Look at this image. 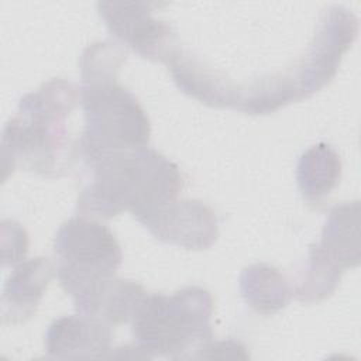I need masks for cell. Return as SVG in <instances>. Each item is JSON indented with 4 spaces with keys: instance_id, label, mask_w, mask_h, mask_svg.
<instances>
[{
    "instance_id": "6da1fadb",
    "label": "cell",
    "mask_w": 361,
    "mask_h": 361,
    "mask_svg": "<svg viewBox=\"0 0 361 361\" xmlns=\"http://www.w3.org/2000/svg\"><path fill=\"white\" fill-rule=\"evenodd\" d=\"M87 168L92 179L78 197L80 216L110 219L128 210L142 223L182 189L178 165L149 147L110 154Z\"/></svg>"
},
{
    "instance_id": "7a4b0ae2",
    "label": "cell",
    "mask_w": 361,
    "mask_h": 361,
    "mask_svg": "<svg viewBox=\"0 0 361 361\" xmlns=\"http://www.w3.org/2000/svg\"><path fill=\"white\" fill-rule=\"evenodd\" d=\"M78 96L71 82L52 79L20 100L17 116L7 121L1 134L3 180L17 165L47 176L65 169L68 138L63 120Z\"/></svg>"
},
{
    "instance_id": "3957f363",
    "label": "cell",
    "mask_w": 361,
    "mask_h": 361,
    "mask_svg": "<svg viewBox=\"0 0 361 361\" xmlns=\"http://www.w3.org/2000/svg\"><path fill=\"white\" fill-rule=\"evenodd\" d=\"M212 313V295L199 286L145 295L130 320L135 347L144 358H199L213 341Z\"/></svg>"
},
{
    "instance_id": "277c9868",
    "label": "cell",
    "mask_w": 361,
    "mask_h": 361,
    "mask_svg": "<svg viewBox=\"0 0 361 361\" xmlns=\"http://www.w3.org/2000/svg\"><path fill=\"white\" fill-rule=\"evenodd\" d=\"M85 130L80 149L86 165L110 154L147 147L149 120L137 97L116 82L85 85L80 90Z\"/></svg>"
},
{
    "instance_id": "5b68a950",
    "label": "cell",
    "mask_w": 361,
    "mask_h": 361,
    "mask_svg": "<svg viewBox=\"0 0 361 361\" xmlns=\"http://www.w3.org/2000/svg\"><path fill=\"white\" fill-rule=\"evenodd\" d=\"M54 251L59 283L71 298L90 283L114 276L123 259L111 230L99 220L80 214L59 227Z\"/></svg>"
},
{
    "instance_id": "8992f818",
    "label": "cell",
    "mask_w": 361,
    "mask_h": 361,
    "mask_svg": "<svg viewBox=\"0 0 361 361\" xmlns=\"http://www.w3.org/2000/svg\"><path fill=\"white\" fill-rule=\"evenodd\" d=\"M358 202L334 206L323 226L322 240L312 245L307 262L298 274L293 295L313 303L330 296L345 268L360 264Z\"/></svg>"
},
{
    "instance_id": "52a82bcc",
    "label": "cell",
    "mask_w": 361,
    "mask_h": 361,
    "mask_svg": "<svg viewBox=\"0 0 361 361\" xmlns=\"http://www.w3.org/2000/svg\"><path fill=\"white\" fill-rule=\"evenodd\" d=\"M151 3L99 1L97 11L109 31L142 58L169 62L176 51L172 47L171 27L155 18Z\"/></svg>"
},
{
    "instance_id": "ba28073f",
    "label": "cell",
    "mask_w": 361,
    "mask_h": 361,
    "mask_svg": "<svg viewBox=\"0 0 361 361\" xmlns=\"http://www.w3.org/2000/svg\"><path fill=\"white\" fill-rule=\"evenodd\" d=\"M159 241L189 250L209 248L219 235L216 213L199 200H172L142 223Z\"/></svg>"
},
{
    "instance_id": "9c48e42d",
    "label": "cell",
    "mask_w": 361,
    "mask_h": 361,
    "mask_svg": "<svg viewBox=\"0 0 361 361\" xmlns=\"http://www.w3.org/2000/svg\"><path fill=\"white\" fill-rule=\"evenodd\" d=\"M113 326L86 314L54 320L45 333V348L54 358H109Z\"/></svg>"
},
{
    "instance_id": "30bf717a",
    "label": "cell",
    "mask_w": 361,
    "mask_h": 361,
    "mask_svg": "<svg viewBox=\"0 0 361 361\" xmlns=\"http://www.w3.org/2000/svg\"><path fill=\"white\" fill-rule=\"evenodd\" d=\"M145 295L138 283L110 276L86 286L72 299L80 314L96 317L114 327L131 320Z\"/></svg>"
},
{
    "instance_id": "8fae6325",
    "label": "cell",
    "mask_w": 361,
    "mask_h": 361,
    "mask_svg": "<svg viewBox=\"0 0 361 361\" xmlns=\"http://www.w3.org/2000/svg\"><path fill=\"white\" fill-rule=\"evenodd\" d=\"M54 276L52 264L42 257L21 262L8 276L1 298L3 322L18 323L30 319Z\"/></svg>"
},
{
    "instance_id": "7c38bea8",
    "label": "cell",
    "mask_w": 361,
    "mask_h": 361,
    "mask_svg": "<svg viewBox=\"0 0 361 361\" xmlns=\"http://www.w3.org/2000/svg\"><path fill=\"white\" fill-rule=\"evenodd\" d=\"M341 176V159L331 145L319 142L306 149L296 166L298 188L305 200L320 203L337 186Z\"/></svg>"
},
{
    "instance_id": "4fadbf2b",
    "label": "cell",
    "mask_w": 361,
    "mask_h": 361,
    "mask_svg": "<svg viewBox=\"0 0 361 361\" xmlns=\"http://www.w3.org/2000/svg\"><path fill=\"white\" fill-rule=\"evenodd\" d=\"M240 292L245 303L261 314H271L286 307L292 295L286 278L267 264H254L243 269Z\"/></svg>"
},
{
    "instance_id": "5bb4252c",
    "label": "cell",
    "mask_w": 361,
    "mask_h": 361,
    "mask_svg": "<svg viewBox=\"0 0 361 361\" xmlns=\"http://www.w3.org/2000/svg\"><path fill=\"white\" fill-rule=\"evenodd\" d=\"M124 59L126 54L121 48L110 41L87 47L80 58V71L85 85L116 82L117 71Z\"/></svg>"
},
{
    "instance_id": "9a60e30c",
    "label": "cell",
    "mask_w": 361,
    "mask_h": 361,
    "mask_svg": "<svg viewBox=\"0 0 361 361\" xmlns=\"http://www.w3.org/2000/svg\"><path fill=\"white\" fill-rule=\"evenodd\" d=\"M28 238L25 230L14 220L1 221V258L3 265L18 262L27 252Z\"/></svg>"
}]
</instances>
